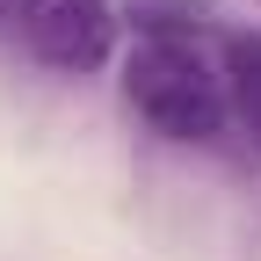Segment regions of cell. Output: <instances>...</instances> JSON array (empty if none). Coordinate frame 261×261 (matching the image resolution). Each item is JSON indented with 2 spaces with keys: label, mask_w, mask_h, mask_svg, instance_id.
I'll use <instances>...</instances> for the list:
<instances>
[{
  "label": "cell",
  "mask_w": 261,
  "mask_h": 261,
  "mask_svg": "<svg viewBox=\"0 0 261 261\" xmlns=\"http://www.w3.org/2000/svg\"><path fill=\"white\" fill-rule=\"evenodd\" d=\"M15 37L29 58L58 65V73H94V65L116 58L123 15H116V0H22Z\"/></svg>",
  "instance_id": "7a4b0ae2"
},
{
  "label": "cell",
  "mask_w": 261,
  "mask_h": 261,
  "mask_svg": "<svg viewBox=\"0 0 261 261\" xmlns=\"http://www.w3.org/2000/svg\"><path fill=\"white\" fill-rule=\"evenodd\" d=\"M254 8H261V0H254Z\"/></svg>",
  "instance_id": "5b68a950"
},
{
  "label": "cell",
  "mask_w": 261,
  "mask_h": 261,
  "mask_svg": "<svg viewBox=\"0 0 261 261\" xmlns=\"http://www.w3.org/2000/svg\"><path fill=\"white\" fill-rule=\"evenodd\" d=\"M15 8H22V0H0V22H15Z\"/></svg>",
  "instance_id": "277c9868"
},
{
  "label": "cell",
  "mask_w": 261,
  "mask_h": 261,
  "mask_svg": "<svg viewBox=\"0 0 261 261\" xmlns=\"http://www.w3.org/2000/svg\"><path fill=\"white\" fill-rule=\"evenodd\" d=\"M225 102H232V130H247V145H261V37L225 44Z\"/></svg>",
  "instance_id": "3957f363"
},
{
  "label": "cell",
  "mask_w": 261,
  "mask_h": 261,
  "mask_svg": "<svg viewBox=\"0 0 261 261\" xmlns=\"http://www.w3.org/2000/svg\"><path fill=\"white\" fill-rule=\"evenodd\" d=\"M123 102L152 138L167 145H211L232 130L225 102V44L189 15H138L123 51Z\"/></svg>",
  "instance_id": "6da1fadb"
}]
</instances>
